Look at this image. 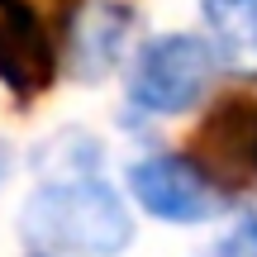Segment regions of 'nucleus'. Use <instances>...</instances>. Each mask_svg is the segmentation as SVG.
<instances>
[{
    "label": "nucleus",
    "instance_id": "obj_1",
    "mask_svg": "<svg viewBox=\"0 0 257 257\" xmlns=\"http://www.w3.org/2000/svg\"><path fill=\"white\" fill-rule=\"evenodd\" d=\"M19 233L53 257H114L134 238V219L100 176L81 172L38 186L19 214Z\"/></svg>",
    "mask_w": 257,
    "mask_h": 257
},
{
    "label": "nucleus",
    "instance_id": "obj_2",
    "mask_svg": "<svg viewBox=\"0 0 257 257\" xmlns=\"http://www.w3.org/2000/svg\"><path fill=\"white\" fill-rule=\"evenodd\" d=\"M214 48L195 34L153 38L134 57L128 72V105L143 114H181L210 91L214 81Z\"/></svg>",
    "mask_w": 257,
    "mask_h": 257
},
{
    "label": "nucleus",
    "instance_id": "obj_3",
    "mask_svg": "<svg viewBox=\"0 0 257 257\" xmlns=\"http://www.w3.org/2000/svg\"><path fill=\"white\" fill-rule=\"evenodd\" d=\"M128 195L153 219L167 224H205L224 210V191L191 157H143L128 167Z\"/></svg>",
    "mask_w": 257,
    "mask_h": 257
},
{
    "label": "nucleus",
    "instance_id": "obj_4",
    "mask_svg": "<svg viewBox=\"0 0 257 257\" xmlns=\"http://www.w3.org/2000/svg\"><path fill=\"white\" fill-rule=\"evenodd\" d=\"M57 76V53L29 0H0V81L15 95H43Z\"/></svg>",
    "mask_w": 257,
    "mask_h": 257
},
{
    "label": "nucleus",
    "instance_id": "obj_5",
    "mask_svg": "<svg viewBox=\"0 0 257 257\" xmlns=\"http://www.w3.org/2000/svg\"><path fill=\"white\" fill-rule=\"evenodd\" d=\"M128 24H134V10L119 0H86L81 10L67 24V53H72V72L81 81L105 76L124 53Z\"/></svg>",
    "mask_w": 257,
    "mask_h": 257
},
{
    "label": "nucleus",
    "instance_id": "obj_6",
    "mask_svg": "<svg viewBox=\"0 0 257 257\" xmlns=\"http://www.w3.org/2000/svg\"><path fill=\"white\" fill-rule=\"evenodd\" d=\"M214 38L233 57H257V0H200Z\"/></svg>",
    "mask_w": 257,
    "mask_h": 257
},
{
    "label": "nucleus",
    "instance_id": "obj_7",
    "mask_svg": "<svg viewBox=\"0 0 257 257\" xmlns=\"http://www.w3.org/2000/svg\"><path fill=\"white\" fill-rule=\"evenodd\" d=\"M219 257H257V214H243L238 229L224 238Z\"/></svg>",
    "mask_w": 257,
    "mask_h": 257
},
{
    "label": "nucleus",
    "instance_id": "obj_8",
    "mask_svg": "<svg viewBox=\"0 0 257 257\" xmlns=\"http://www.w3.org/2000/svg\"><path fill=\"white\" fill-rule=\"evenodd\" d=\"M252 157H257V143H252Z\"/></svg>",
    "mask_w": 257,
    "mask_h": 257
}]
</instances>
